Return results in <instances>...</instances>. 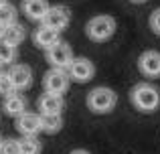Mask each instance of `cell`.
Instances as JSON below:
<instances>
[{
	"label": "cell",
	"mask_w": 160,
	"mask_h": 154,
	"mask_svg": "<svg viewBox=\"0 0 160 154\" xmlns=\"http://www.w3.org/2000/svg\"><path fill=\"white\" fill-rule=\"evenodd\" d=\"M138 69L146 77H160V53L144 51L138 57Z\"/></svg>",
	"instance_id": "obj_10"
},
{
	"label": "cell",
	"mask_w": 160,
	"mask_h": 154,
	"mask_svg": "<svg viewBox=\"0 0 160 154\" xmlns=\"http://www.w3.org/2000/svg\"><path fill=\"white\" fill-rule=\"evenodd\" d=\"M37 106H39V114H63L65 99H63L61 93H51V91H45V93L39 97Z\"/></svg>",
	"instance_id": "obj_12"
},
{
	"label": "cell",
	"mask_w": 160,
	"mask_h": 154,
	"mask_svg": "<svg viewBox=\"0 0 160 154\" xmlns=\"http://www.w3.org/2000/svg\"><path fill=\"white\" fill-rule=\"evenodd\" d=\"M150 28H152V32H156V35H160V8H156V10L150 14Z\"/></svg>",
	"instance_id": "obj_22"
},
{
	"label": "cell",
	"mask_w": 160,
	"mask_h": 154,
	"mask_svg": "<svg viewBox=\"0 0 160 154\" xmlns=\"http://www.w3.org/2000/svg\"><path fill=\"white\" fill-rule=\"evenodd\" d=\"M130 2H136V4H142V2H146V0H130Z\"/></svg>",
	"instance_id": "obj_24"
},
{
	"label": "cell",
	"mask_w": 160,
	"mask_h": 154,
	"mask_svg": "<svg viewBox=\"0 0 160 154\" xmlns=\"http://www.w3.org/2000/svg\"><path fill=\"white\" fill-rule=\"evenodd\" d=\"M12 91H16L14 89V85H12V81H10V77H8V73H0V95H10Z\"/></svg>",
	"instance_id": "obj_21"
},
{
	"label": "cell",
	"mask_w": 160,
	"mask_h": 154,
	"mask_svg": "<svg viewBox=\"0 0 160 154\" xmlns=\"http://www.w3.org/2000/svg\"><path fill=\"white\" fill-rule=\"evenodd\" d=\"M69 154H89L87 150H81V148H77V150H71Z\"/></svg>",
	"instance_id": "obj_23"
},
{
	"label": "cell",
	"mask_w": 160,
	"mask_h": 154,
	"mask_svg": "<svg viewBox=\"0 0 160 154\" xmlns=\"http://www.w3.org/2000/svg\"><path fill=\"white\" fill-rule=\"evenodd\" d=\"M20 8H22V12L27 14L28 20L43 22L45 14H47V10H49V2L47 0H22Z\"/></svg>",
	"instance_id": "obj_13"
},
{
	"label": "cell",
	"mask_w": 160,
	"mask_h": 154,
	"mask_svg": "<svg viewBox=\"0 0 160 154\" xmlns=\"http://www.w3.org/2000/svg\"><path fill=\"white\" fill-rule=\"evenodd\" d=\"M69 22H71L69 8L57 4V6H49V10H47V14H45V18H43L41 24H47V27H51V28L63 31V28L69 27Z\"/></svg>",
	"instance_id": "obj_7"
},
{
	"label": "cell",
	"mask_w": 160,
	"mask_h": 154,
	"mask_svg": "<svg viewBox=\"0 0 160 154\" xmlns=\"http://www.w3.org/2000/svg\"><path fill=\"white\" fill-rule=\"evenodd\" d=\"M16 130L22 136H39L43 132V124H41V114L37 112H24L16 118Z\"/></svg>",
	"instance_id": "obj_8"
},
{
	"label": "cell",
	"mask_w": 160,
	"mask_h": 154,
	"mask_svg": "<svg viewBox=\"0 0 160 154\" xmlns=\"http://www.w3.org/2000/svg\"><path fill=\"white\" fill-rule=\"evenodd\" d=\"M0 146H2V138H0Z\"/></svg>",
	"instance_id": "obj_27"
},
{
	"label": "cell",
	"mask_w": 160,
	"mask_h": 154,
	"mask_svg": "<svg viewBox=\"0 0 160 154\" xmlns=\"http://www.w3.org/2000/svg\"><path fill=\"white\" fill-rule=\"evenodd\" d=\"M4 2H6V0H0V6H2V4H4Z\"/></svg>",
	"instance_id": "obj_26"
},
{
	"label": "cell",
	"mask_w": 160,
	"mask_h": 154,
	"mask_svg": "<svg viewBox=\"0 0 160 154\" xmlns=\"http://www.w3.org/2000/svg\"><path fill=\"white\" fill-rule=\"evenodd\" d=\"M0 37H2L6 43L18 47V45L27 39V28H24L22 24H18V22H12V24H6V27L2 28V35Z\"/></svg>",
	"instance_id": "obj_15"
},
{
	"label": "cell",
	"mask_w": 160,
	"mask_h": 154,
	"mask_svg": "<svg viewBox=\"0 0 160 154\" xmlns=\"http://www.w3.org/2000/svg\"><path fill=\"white\" fill-rule=\"evenodd\" d=\"M130 97H132L134 106L140 112H146V114L158 110V106H160V91L154 85H150V83H138L132 89Z\"/></svg>",
	"instance_id": "obj_1"
},
{
	"label": "cell",
	"mask_w": 160,
	"mask_h": 154,
	"mask_svg": "<svg viewBox=\"0 0 160 154\" xmlns=\"http://www.w3.org/2000/svg\"><path fill=\"white\" fill-rule=\"evenodd\" d=\"M67 71H69L71 81L87 83V81H91V77H93L95 67H93V63H91L89 59H85V57H75V59L71 61V65H69Z\"/></svg>",
	"instance_id": "obj_6"
},
{
	"label": "cell",
	"mask_w": 160,
	"mask_h": 154,
	"mask_svg": "<svg viewBox=\"0 0 160 154\" xmlns=\"http://www.w3.org/2000/svg\"><path fill=\"white\" fill-rule=\"evenodd\" d=\"M2 107H4V112H6L10 118H18L20 114H24V112H27V99H24V95L12 91L10 95H6V97H4Z\"/></svg>",
	"instance_id": "obj_14"
},
{
	"label": "cell",
	"mask_w": 160,
	"mask_h": 154,
	"mask_svg": "<svg viewBox=\"0 0 160 154\" xmlns=\"http://www.w3.org/2000/svg\"><path fill=\"white\" fill-rule=\"evenodd\" d=\"M8 77H10V81H12L16 91L28 89L31 83H32V69L24 63H16L8 69Z\"/></svg>",
	"instance_id": "obj_9"
},
{
	"label": "cell",
	"mask_w": 160,
	"mask_h": 154,
	"mask_svg": "<svg viewBox=\"0 0 160 154\" xmlns=\"http://www.w3.org/2000/svg\"><path fill=\"white\" fill-rule=\"evenodd\" d=\"M32 41H35V45L39 49H51L53 45H57L59 41H61V31H57V28H51L47 27V24H41L39 28L35 31V35H32Z\"/></svg>",
	"instance_id": "obj_11"
},
{
	"label": "cell",
	"mask_w": 160,
	"mask_h": 154,
	"mask_svg": "<svg viewBox=\"0 0 160 154\" xmlns=\"http://www.w3.org/2000/svg\"><path fill=\"white\" fill-rule=\"evenodd\" d=\"M71 85V77L67 69H57L51 67L47 73L43 75V87L45 91H51V93H65Z\"/></svg>",
	"instance_id": "obj_4"
},
{
	"label": "cell",
	"mask_w": 160,
	"mask_h": 154,
	"mask_svg": "<svg viewBox=\"0 0 160 154\" xmlns=\"http://www.w3.org/2000/svg\"><path fill=\"white\" fill-rule=\"evenodd\" d=\"M41 124L45 134H57L63 128V114H41Z\"/></svg>",
	"instance_id": "obj_16"
},
{
	"label": "cell",
	"mask_w": 160,
	"mask_h": 154,
	"mask_svg": "<svg viewBox=\"0 0 160 154\" xmlns=\"http://www.w3.org/2000/svg\"><path fill=\"white\" fill-rule=\"evenodd\" d=\"M0 154H22V152H20V142H18V140H14V138L2 140Z\"/></svg>",
	"instance_id": "obj_20"
},
{
	"label": "cell",
	"mask_w": 160,
	"mask_h": 154,
	"mask_svg": "<svg viewBox=\"0 0 160 154\" xmlns=\"http://www.w3.org/2000/svg\"><path fill=\"white\" fill-rule=\"evenodd\" d=\"M2 28H4V27H2V24H0V35H2Z\"/></svg>",
	"instance_id": "obj_25"
},
{
	"label": "cell",
	"mask_w": 160,
	"mask_h": 154,
	"mask_svg": "<svg viewBox=\"0 0 160 154\" xmlns=\"http://www.w3.org/2000/svg\"><path fill=\"white\" fill-rule=\"evenodd\" d=\"M16 57V47L0 37V65H6V63H12V59Z\"/></svg>",
	"instance_id": "obj_18"
},
{
	"label": "cell",
	"mask_w": 160,
	"mask_h": 154,
	"mask_svg": "<svg viewBox=\"0 0 160 154\" xmlns=\"http://www.w3.org/2000/svg\"><path fill=\"white\" fill-rule=\"evenodd\" d=\"M18 142L22 154H41V150H43L41 140L37 136H22V138H18Z\"/></svg>",
	"instance_id": "obj_17"
},
{
	"label": "cell",
	"mask_w": 160,
	"mask_h": 154,
	"mask_svg": "<svg viewBox=\"0 0 160 154\" xmlns=\"http://www.w3.org/2000/svg\"><path fill=\"white\" fill-rule=\"evenodd\" d=\"M12 22H16V8L10 2H4L0 6V24L6 27V24H12Z\"/></svg>",
	"instance_id": "obj_19"
},
{
	"label": "cell",
	"mask_w": 160,
	"mask_h": 154,
	"mask_svg": "<svg viewBox=\"0 0 160 154\" xmlns=\"http://www.w3.org/2000/svg\"><path fill=\"white\" fill-rule=\"evenodd\" d=\"M116 32V20L108 14H99L87 20L85 24V35L87 39H91L93 43H103V41L112 39Z\"/></svg>",
	"instance_id": "obj_2"
},
{
	"label": "cell",
	"mask_w": 160,
	"mask_h": 154,
	"mask_svg": "<svg viewBox=\"0 0 160 154\" xmlns=\"http://www.w3.org/2000/svg\"><path fill=\"white\" fill-rule=\"evenodd\" d=\"M85 102L93 114H109L118 103V93L109 87H95L87 93Z\"/></svg>",
	"instance_id": "obj_3"
},
{
	"label": "cell",
	"mask_w": 160,
	"mask_h": 154,
	"mask_svg": "<svg viewBox=\"0 0 160 154\" xmlns=\"http://www.w3.org/2000/svg\"><path fill=\"white\" fill-rule=\"evenodd\" d=\"M45 55H47L49 65H51V67H57V69H69L71 61L75 59L73 49H71L67 43H63V41H59L57 45H53L51 49H47Z\"/></svg>",
	"instance_id": "obj_5"
}]
</instances>
